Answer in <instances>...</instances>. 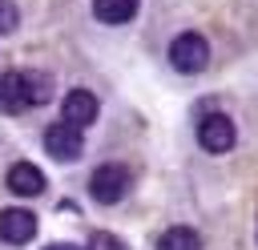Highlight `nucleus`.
Instances as JSON below:
<instances>
[{
	"instance_id": "nucleus-9",
	"label": "nucleus",
	"mask_w": 258,
	"mask_h": 250,
	"mask_svg": "<svg viewBox=\"0 0 258 250\" xmlns=\"http://www.w3.org/2000/svg\"><path fill=\"white\" fill-rule=\"evenodd\" d=\"M93 16L105 24H125L137 16V0H93Z\"/></svg>"
},
{
	"instance_id": "nucleus-15",
	"label": "nucleus",
	"mask_w": 258,
	"mask_h": 250,
	"mask_svg": "<svg viewBox=\"0 0 258 250\" xmlns=\"http://www.w3.org/2000/svg\"><path fill=\"white\" fill-rule=\"evenodd\" d=\"M254 238H258V230H254Z\"/></svg>"
},
{
	"instance_id": "nucleus-4",
	"label": "nucleus",
	"mask_w": 258,
	"mask_h": 250,
	"mask_svg": "<svg viewBox=\"0 0 258 250\" xmlns=\"http://www.w3.org/2000/svg\"><path fill=\"white\" fill-rule=\"evenodd\" d=\"M234 121L226 117V113H210L202 125H198V141H202V149H210V153H226L230 145H234Z\"/></svg>"
},
{
	"instance_id": "nucleus-8",
	"label": "nucleus",
	"mask_w": 258,
	"mask_h": 250,
	"mask_svg": "<svg viewBox=\"0 0 258 250\" xmlns=\"http://www.w3.org/2000/svg\"><path fill=\"white\" fill-rule=\"evenodd\" d=\"M20 109H28L24 77L20 73H4L0 77V113H20Z\"/></svg>"
},
{
	"instance_id": "nucleus-14",
	"label": "nucleus",
	"mask_w": 258,
	"mask_h": 250,
	"mask_svg": "<svg viewBox=\"0 0 258 250\" xmlns=\"http://www.w3.org/2000/svg\"><path fill=\"white\" fill-rule=\"evenodd\" d=\"M44 250H81V246H73V242H52V246H44Z\"/></svg>"
},
{
	"instance_id": "nucleus-2",
	"label": "nucleus",
	"mask_w": 258,
	"mask_h": 250,
	"mask_svg": "<svg viewBox=\"0 0 258 250\" xmlns=\"http://www.w3.org/2000/svg\"><path fill=\"white\" fill-rule=\"evenodd\" d=\"M169 60H173L177 73H202V69L210 65V44H206V36H198V32L177 36V40L169 44Z\"/></svg>"
},
{
	"instance_id": "nucleus-11",
	"label": "nucleus",
	"mask_w": 258,
	"mask_h": 250,
	"mask_svg": "<svg viewBox=\"0 0 258 250\" xmlns=\"http://www.w3.org/2000/svg\"><path fill=\"white\" fill-rule=\"evenodd\" d=\"M24 77V97H28V105H44L48 101V77L44 73H20Z\"/></svg>"
},
{
	"instance_id": "nucleus-7",
	"label": "nucleus",
	"mask_w": 258,
	"mask_h": 250,
	"mask_svg": "<svg viewBox=\"0 0 258 250\" xmlns=\"http://www.w3.org/2000/svg\"><path fill=\"white\" fill-rule=\"evenodd\" d=\"M8 190H12L16 198H36V194H44V173H40L32 161H16V165L8 169Z\"/></svg>"
},
{
	"instance_id": "nucleus-1",
	"label": "nucleus",
	"mask_w": 258,
	"mask_h": 250,
	"mask_svg": "<svg viewBox=\"0 0 258 250\" xmlns=\"http://www.w3.org/2000/svg\"><path fill=\"white\" fill-rule=\"evenodd\" d=\"M125 190H129V169H125V165H117V161L97 165V169H93V177H89V194H93L97 202H105V206L121 202V198H125Z\"/></svg>"
},
{
	"instance_id": "nucleus-6",
	"label": "nucleus",
	"mask_w": 258,
	"mask_h": 250,
	"mask_svg": "<svg viewBox=\"0 0 258 250\" xmlns=\"http://www.w3.org/2000/svg\"><path fill=\"white\" fill-rule=\"evenodd\" d=\"M60 121H69V125H77V129L93 125V121H97V97H93L89 89H73V93H64Z\"/></svg>"
},
{
	"instance_id": "nucleus-13",
	"label": "nucleus",
	"mask_w": 258,
	"mask_h": 250,
	"mask_svg": "<svg viewBox=\"0 0 258 250\" xmlns=\"http://www.w3.org/2000/svg\"><path fill=\"white\" fill-rule=\"evenodd\" d=\"M85 250H125V246H121V238H113V234L97 230V234L89 238V246H85Z\"/></svg>"
},
{
	"instance_id": "nucleus-5",
	"label": "nucleus",
	"mask_w": 258,
	"mask_h": 250,
	"mask_svg": "<svg viewBox=\"0 0 258 250\" xmlns=\"http://www.w3.org/2000/svg\"><path fill=\"white\" fill-rule=\"evenodd\" d=\"M32 234H36V218L28 210H20V206L0 210V238L8 246H24V242H32Z\"/></svg>"
},
{
	"instance_id": "nucleus-3",
	"label": "nucleus",
	"mask_w": 258,
	"mask_h": 250,
	"mask_svg": "<svg viewBox=\"0 0 258 250\" xmlns=\"http://www.w3.org/2000/svg\"><path fill=\"white\" fill-rule=\"evenodd\" d=\"M44 149H48L56 161H77V157H81V149H85L81 129H77V125H69V121L48 125V129H44Z\"/></svg>"
},
{
	"instance_id": "nucleus-12",
	"label": "nucleus",
	"mask_w": 258,
	"mask_h": 250,
	"mask_svg": "<svg viewBox=\"0 0 258 250\" xmlns=\"http://www.w3.org/2000/svg\"><path fill=\"white\" fill-rule=\"evenodd\" d=\"M16 24H20L16 4H12V0H0V36H4V32H16Z\"/></svg>"
},
{
	"instance_id": "nucleus-10",
	"label": "nucleus",
	"mask_w": 258,
	"mask_h": 250,
	"mask_svg": "<svg viewBox=\"0 0 258 250\" xmlns=\"http://www.w3.org/2000/svg\"><path fill=\"white\" fill-rule=\"evenodd\" d=\"M157 250H202V238L189 226H173L157 238Z\"/></svg>"
}]
</instances>
